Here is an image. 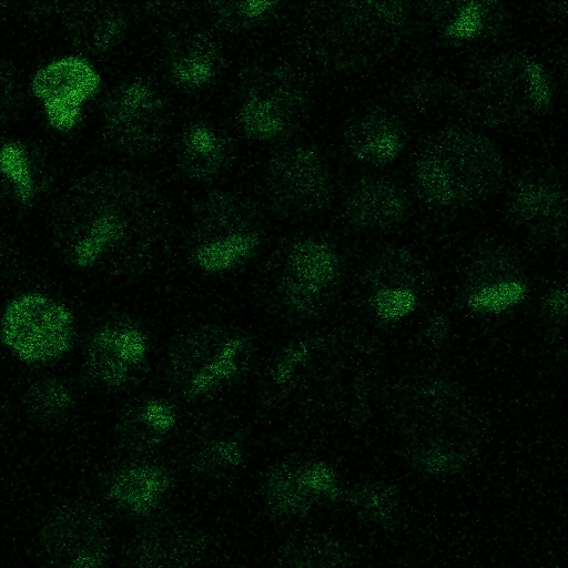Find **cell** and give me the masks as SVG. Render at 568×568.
I'll return each instance as SVG.
<instances>
[{
	"label": "cell",
	"instance_id": "6da1fadb",
	"mask_svg": "<svg viewBox=\"0 0 568 568\" xmlns=\"http://www.w3.org/2000/svg\"><path fill=\"white\" fill-rule=\"evenodd\" d=\"M156 211L153 194L134 178L87 176L57 206L52 239L60 255L78 270L138 268L152 246Z\"/></svg>",
	"mask_w": 568,
	"mask_h": 568
},
{
	"label": "cell",
	"instance_id": "7a4b0ae2",
	"mask_svg": "<svg viewBox=\"0 0 568 568\" xmlns=\"http://www.w3.org/2000/svg\"><path fill=\"white\" fill-rule=\"evenodd\" d=\"M503 159L486 136L466 129L435 134L416 163V182L427 201L465 204L491 193L503 176Z\"/></svg>",
	"mask_w": 568,
	"mask_h": 568
},
{
	"label": "cell",
	"instance_id": "3957f363",
	"mask_svg": "<svg viewBox=\"0 0 568 568\" xmlns=\"http://www.w3.org/2000/svg\"><path fill=\"white\" fill-rule=\"evenodd\" d=\"M75 318L61 300L42 291H24L6 305L1 338L20 362L39 365L64 356L75 339Z\"/></svg>",
	"mask_w": 568,
	"mask_h": 568
},
{
	"label": "cell",
	"instance_id": "277c9868",
	"mask_svg": "<svg viewBox=\"0 0 568 568\" xmlns=\"http://www.w3.org/2000/svg\"><path fill=\"white\" fill-rule=\"evenodd\" d=\"M246 339L219 326H201L181 337L169 356L172 377L189 397L211 393L239 373Z\"/></svg>",
	"mask_w": 568,
	"mask_h": 568
},
{
	"label": "cell",
	"instance_id": "5b68a950",
	"mask_svg": "<svg viewBox=\"0 0 568 568\" xmlns=\"http://www.w3.org/2000/svg\"><path fill=\"white\" fill-rule=\"evenodd\" d=\"M103 129L112 143L130 153L152 150L163 135L165 108L156 89L135 79L112 91L103 108Z\"/></svg>",
	"mask_w": 568,
	"mask_h": 568
},
{
	"label": "cell",
	"instance_id": "8992f818",
	"mask_svg": "<svg viewBox=\"0 0 568 568\" xmlns=\"http://www.w3.org/2000/svg\"><path fill=\"white\" fill-rule=\"evenodd\" d=\"M100 87L94 67L79 55H65L41 67L31 80V91L41 103L49 124L59 131L73 129L84 103Z\"/></svg>",
	"mask_w": 568,
	"mask_h": 568
},
{
	"label": "cell",
	"instance_id": "52a82bcc",
	"mask_svg": "<svg viewBox=\"0 0 568 568\" xmlns=\"http://www.w3.org/2000/svg\"><path fill=\"white\" fill-rule=\"evenodd\" d=\"M243 206L227 195L214 196L203 219L204 237L194 246L193 263L205 273H223L243 264L258 245Z\"/></svg>",
	"mask_w": 568,
	"mask_h": 568
},
{
	"label": "cell",
	"instance_id": "ba28073f",
	"mask_svg": "<svg viewBox=\"0 0 568 568\" xmlns=\"http://www.w3.org/2000/svg\"><path fill=\"white\" fill-rule=\"evenodd\" d=\"M267 176L275 199L298 212L321 210L331 195L326 164L318 151L307 145L276 153L268 163Z\"/></svg>",
	"mask_w": 568,
	"mask_h": 568
},
{
	"label": "cell",
	"instance_id": "9c48e42d",
	"mask_svg": "<svg viewBox=\"0 0 568 568\" xmlns=\"http://www.w3.org/2000/svg\"><path fill=\"white\" fill-rule=\"evenodd\" d=\"M41 544L52 560L71 567L100 566L108 552L102 520L83 505L57 510L43 526Z\"/></svg>",
	"mask_w": 568,
	"mask_h": 568
},
{
	"label": "cell",
	"instance_id": "30bf717a",
	"mask_svg": "<svg viewBox=\"0 0 568 568\" xmlns=\"http://www.w3.org/2000/svg\"><path fill=\"white\" fill-rule=\"evenodd\" d=\"M149 351L143 331L123 322L108 323L91 336L85 352L91 375L105 386L125 384L144 363Z\"/></svg>",
	"mask_w": 568,
	"mask_h": 568
},
{
	"label": "cell",
	"instance_id": "8fae6325",
	"mask_svg": "<svg viewBox=\"0 0 568 568\" xmlns=\"http://www.w3.org/2000/svg\"><path fill=\"white\" fill-rule=\"evenodd\" d=\"M479 83L476 90L479 104L484 103L488 113L498 116L524 115L541 97L537 73L527 63L501 62L487 70Z\"/></svg>",
	"mask_w": 568,
	"mask_h": 568
},
{
	"label": "cell",
	"instance_id": "7c38bea8",
	"mask_svg": "<svg viewBox=\"0 0 568 568\" xmlns=\"http://www.w3.org/2000/svg\"><path fill=\"white\" fill-rule=\"evenodd\" d=\"M407 205L399 190L389 182L368 179L351 191L345 212L348 221L359 229L382 230L400 222Z\"/></svg>",
	"mask_w": 568,
	"mask_h": 568
},
{
	"label": "cell",
	"instance_id": "4fadbf2b",
	"mask_svg": "<svg viewBox=\"0 0 568 568\" xmlns=\"http://www.w3.org/2000/svg\"><path fill=\"white\" fill-rule=\"evenodd\" d=\"M345 142L354 158L381 164L394 160L403 148L399 126L388 115L369 111L356 115L345 130Z\"/></svg>",
	"mask_w": 568,
	"mask_h": 568
},
{
	"label": "cell",
	"instance_id": "5bb4252c",
	"mask_svg": "<svg viewBox=\"0 0 568 568\" xmlns=\"http://www.w3.org/2000/svg\"><path fill=\"white\" fill-rule=\"evenodd\" d=\"M290 97L281 89L254 91L239 111L242 131L257 141H273L282 136L292 123V106L297 98Z\"/></svg>",
	"mask_w": 568,
	"mask_h": 568
},
{
	"label": "cell",
	"instance_id": "9a60e30c",
	"mask_svg": "<svg viewBox=\"0 0 568 568\" xmlns=\"http://www.w3.org/2000/svg\"><path fill=\"white\" fill-rule=\"evenodd\" d=\"M168 486L169 477L162 468L149 464L133 465L113 476L109 496L124 510L143 515L158 505Z\"/></svg>",
	"mask_w": 568,
	"mask_h": 568
},
{
	"label": "cell",
	"instance_id": "2e32d148",
	"mask_svg": "<svg viewBox=\"0 0 568 568\" xmlns=\"http://www.w3.org/2000/svg\"><path fill=\"white\" fill-rule=\"evenodd\" d=\"M67 30L77 48L98 54L118 43L124 30V20L113 8L90 3L72 11L68 17Z\"/></svg>",
	"mask_w": 568,
	"mask_h": 568
},
{
	"label": "cell",
	"instance_id": "e0dca14e",
	"mask_svg": "<svg viewBox=\"0 0 568 568\" xmlns=\"http://www.w3.org/2000/svg\"><path fill=\"white\" fill-rule=\"evenodd\" d=\"M168 67L176 84L187 89L203 87L217 71V49L213 41L202 33L186 34L172 45Z\"/></svg>",
	"mask_w": 568,
	"mask_h": 568
},
{
	"label": "cell",
	"instance_id": "ac0fdd59",
	"mask_svg": "<svg viewBox=\"0 0 568 568\" xmlns=\"http://www.w3.org/2000/svg\"><path fill=\"white\" fill-rule=\"evenodd\" d=\"M230 146L225 138L207 124H194L183 133L179 145L182 171L204 180L219 173L227 162Z\"/></svg>",
	"mask_w": 568,
	"mask_h": 568
},
{
	"label": "cell",
	"instance_id": "d6986e66",
	"mask_svg": "<svg viewBox=\"0 0 568 568\" xmlns=\"http://www.w3.org/2000/svg\"><path fill=\"white\" fill-rule=\"evenodd\" d=\"M175 424L171 406L160 399L145 400L129 409L118 425L125 448L144 452L153 448Z\"/></svg>",
	"mask_w": 568,
	"mask_h": 568
},
{
	"label": "cell",
	"instance_id": "ffe728a7",
	"mask_svg": "<svg viewBox=\"0 0 568 568\" xmlns=\"http://www.w3.org/2000/svg\"><path fill=\"white\" fill-rule=\"evenodd\" d=\"M287 268L291 277L322 290L335 278L338 261L327 244L308 239L292 246Z\"/></svg>",
	"mask_w": 568,
	"mask_h": 568
},
{
	"label": "cell",
	"instance_id": "44dd1931",
	"mask_svg": "<svg viewBox=\"0 0 568 568\" xmlns=\"http://www.w3.org/2000/svg\"><path fill=\"white\" fill-rule=\"evenodd\" d=\"M515 214L526 223L537 226H549L558 222L564 211V202L559 191L550 185L527 183L513 195Z\"/></svg>",
	"mask_w": 568,
	"mask_h": 568
},
{
	"label": "cell",
	"instance_id": "7402d4cb",
	"mask_svg": "<svg viewBox=\"0 0 568 568\" xmlns=\"http://www.w3.org/2000/svg\"><path fill=\"white\" fill-rule=\"evenodd\" d=\"M27 413L34 420L49 424L65 416L73 406L69 386L57 377L37 379L24 397Z\"/></svg>",
	"mask_w": 568,
	"mask_h": 568
},
{
	"label": "cell",
	"instance_id": "603a6c76",
	"mask_svg": "<svg viewBox=\"0 0 568 568\" xmlns=\"http://www.w3.org/2000/svg\"><path fill=\"white\" fill-rule=\"evenodd\" d=\"M1 172L16 200L30 205L37 195V178L29 152L20 142L8 141L1 150Z\"/></svg>",
	"mask_w": 568,
	"mask_h": 568
},
{
	"label": "cell",
	"instance_id": "cb8c5ba5",
	"mask_svg": "<svg viewBox=\"0 0 568 568\" xmlns=\"http://www.w3.org/2000/svg\"><path fill=\"white\" fill-rule=\"evenodd\" d=\"M266 494L271 507L285 515L302 513L308 506L312 496L302 479L301 468L287 465L271 474Z\"/></svg>",
	"mask_w": 568,
	"mask_h": 568
},
{
	"label": "cell",
	"instance_id": "d4e9b609",
	"mask_svg": "<svg viewBox=\"0 0 568 568\" xmlns=\"http://www.w3.org/2000/svg\"><path fill=\"white\" fill-rule=\"evenodd\" d=\"M524 292V286L516 282L494 283L476 292L470 303L480 310L496 311L517 302Z\"/></svg>",
	"mask_w": 568,
	"mask_h": 568
},
{
	"label": "cell",
	"instance_id": "484cf974",
	"mask_svg": "<svg viewBox=\"0 0 568 568\" xmlns=\"http://www.w3.org/2000/svg\"><path fill=\"white\" fill-rule=\"evenodd\" d=\"M275 2H226L219 9V18L230 28H243L263 19L273 10Z\"/></svg>",
	"mask_w": 568,
	"mask_h": 568
},
{
	"label": "cell",
	"instance_id": "4316f807",
	"mask_svg": "<svg viewBox=\"0 0 568 568\" xmlns=\"http://www.w3.org/2000/svg\"><path fill=\"white\" fill-rule=\"evenodd\" d=\"M415 305L412 290L390 287L381 288L374 296L373 306L385 320H395L406 315Z\"/></svg>",
	"mask_w": 568,
	"mask_h": 568
},
{
	"label": "cell",
	"instance_id": "83f0119b",
	"mask_svg": "<svg viewBox=\"0 0 568 568\" xmlns=\"http://www.w3.org/2000/svg\"><path fill=\"white\" fill-rule=\"evenodd\" d=\"M321 291L290 276L285 284V298L292 310L305 313L314 308Z\"/></svg>",
	"mask_w": 568,
	"mask_h": 568
},
{
	"label": "cell",
	"instance_id": "f1b7e54d",
	"mask_svg": "<svg viewBox=\"0 0 568 568\" xmlns=\"http://www.w3.org/2000/svg\"><path fill=\"white\" fill-rule=\"evenodd\" d=\"M241 449L231 440L216 442L204 450V467H226L239 464Z\"/></svg>",
	"mask_w": 568,
	"mask_h": 568
},
{
	"label": "cell",
	"instance_id": "f546056e",
	"mask_svg": "<svg viewBox=\"0 0 568 568\" xmlns=\"http://www.w3.org/2000/svg\"><path fill=\"white\" fill-rule=\"evenodd\" d=\"M306 354L307 349L303 344L290 347L276 365L274 379L277 383H285Z\"/></svg>",
	"mask_w": 568,
	"mask_h": 568
},
{
	"label": "cell",
	"instance_id": "4dcf8cb0",
	"mask_svg": "<svg viewBox=\"0 0 568 568\" xmlns=\"http://www.w3.org/2000/svg\"><path fill=\"white\" fill-rule=\"evenodd\" d=\"M358 499L364 505L363 507L374 515L383 517L389 510L390 501L383 490H366Z\"/></svg>",
	"mask_w": 568,
	"mask_h": 568
}]
</instances>
